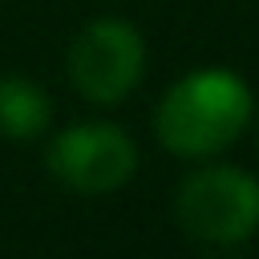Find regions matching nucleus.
I'll return each mask as SVG.
<instances>
[{"mask_svg":"<svg viewBox=\"0 0 259 259\" xmlns=\"http://www.w3.org/2000/svg\"><path fill=\"white\" fill-rule=\"evenodd\" d=\"M255 113L251 85L223 65H198L182 73L154 105V138L182 162H206L227 154Z\"/></svg>","mask_w":259,"mask_h":259,"instance_id":"1","label":"nucleus"},{"mask_svg":"<svg viewBox=\"0 0 259 259\" xmlns=\"http://www.w3.org/2000/svg\"><path fill=\"white\" fill-rule=\"evenodd\" d=\"M178 231L210 251L243 247L259 235V178L231 162L194 166L174 190Z\"/></svg>","mask_w":259,"mask_h":259,"instance_id":"2","label":"nucleus"},{"mask_svg":"<svg viewBox=\"0 0 259 259\" xmlns=\"http://www.w3.org/2000/svg\"><path fill=\"white\" fill-rule=\"evenodd\" d=\"M65 65L89 105H121L146 77V40L134 20L97 16L73 36Z\"/></svg>","mask_w":259,"mask_h":259,"instance_id":"3","label":"nucleus"},{"mask_svg":"<svg viewBox=\"0 0 259 259\" xmlns=\"http://www.w3.org/2000/svg\"><path fill=\"white\" fill-rule=\"evenodd\" d=\"M49 174L77 194H113L138 174V146L113 121H77L57 130L45 150Z\"/></svg>","mask_w":259,"mask_h":259,"instance_id":"4","label":"nucleus"},{"mask_svg":"<svg viewBox=\"0 0 259 259\" xmlns=\"http://www.w3.org/2000/svg\"><path fill=\"white\" fill-rule=\"evenodd\" d=\"M53 125V101L45 85L28 77H0V138L36 142Z\"/></svg>","mask_w":259,"mask_h":259,"instance_id":"5","label":"nucleus"},{"mask_svg":"<svg viewBox=\"0 0 259 259\" xmlns=\"http://www.w3.org/2000/svg\"><path fill=\"white\" fill-rule=\"evenodd\" d=\"M251 125H255V150H259V105H255V113H251Z\"/></svg>","mask_w":259,"mask_h":259,"instance_id":"6","label":"nucleus"}]
</instances>
